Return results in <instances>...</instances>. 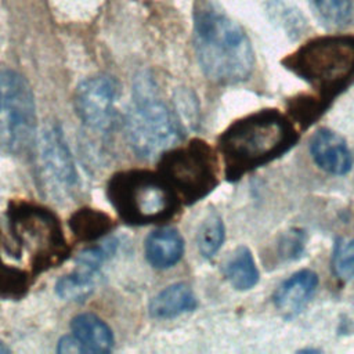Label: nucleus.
Returning a JSON list of instances; mask_svg holds the SVG:
<instances>
[{
  "label": "nucleus",
  "instance_id": "obj_1",
  "mask_svg": "<svg viewBox=\"0 0 354 354\" xmlns=\"http://www.w3.org/2000/svg\"><path fill=\"white\" fill-rule=\"evenodd\" d=\"M66 256L62 228L50 210L30 203L12 205L0 228V295L22 296L32 278Z\"/></svg>",
  "mask_w": 354,
  "mask_h": 354
},
{
  "label": "nucleus",
  "instance_id": "obj_2",
  "mask_svg": "<svg viewBox=\"0 0 354 354\" xmlns=\"http://www.w3.org/2000/svg\"><path fill=\"white\" fill-rule=\"evenodd\" d=\"M194 48L202 72L213 83H242L254 69V51L245 29L213 4L195 7Z\"/></svg>",
  "mask_w": 354,
  "mask_h": 354
},
{
  "label": "nucleus",
  "instance_id": "obj_3",
  "mask_svg": "<svg viewBox=\"0 0 354 354\" xmlns=\"http://www.w3.org/2000/svg\"><path fill=\"white\" fill-rule=\"evenodd\" d=\"M297 140L293 124L275 109H263L234 122L218 140L225 177L238 180L286 153Z\"/></svg>",
  "mask_w": 354,
  "mask_h": 354
},
{
  "label": "nucleus",
  "instance_id": "obj_4",
  "mask_svg": "<svg viewBox=\"0 0 354 354\" xmlns=\"http://www.w3.org/2000/svg\"><path fill=\"white\" fill-rule=\"evenodd\" d=\"M126 131L130 147L144 159L162 156L183 137L181 122L160 100L156 84L148 75L136 80Z\"/></svg>",
  "mask_w": 354,
  "mask_h": 354
},
{
  "label": "nucleus",
  "instance_id": "obj_5",
  "mask_svg": "<svg viewBox=\"0 0 354 354\" xmlns=\"http://www.w3.org/2000/svg\"><path fill=\"white\" fill-rule=\"evenodd\" d=\"M283 65L324 95H333L354 79V37H315L288 55Z\"/></svg>",
  "mask_w": 354,
  "mask_h": 354
},
{
  "label": "nucleus",
  "instance_id": "obj_6",
  "mask_svg": "<svg viewBox=\"0 0 354 354\" xmlns=\"http://www.w3.org/2000/svg\"><path fill=\"white\" fill-rule=\"evenodd\" d=\"M109 202L130 224H149L173 217L178 196L162 174L127 170L115 174L106 188Z\"/></svg>",
  "mask_w": 354,
  "mask_h": 354
},
{
  "label": "nucleus",
  "instance_id": "obj_7",
  "mask_svg": "<svg viewBox=\"0 0 354 354\" xmlns=\"http://www.w3.org/2000/svg\"><path fill=\"white\" fill-rule=\"evenodd\" d=\"M36 138V104L28 80L0 71V147L11 155L28 152Z\"/></svg>",
  "mask_w": 354,
  "mask_h": 354
},
{
  "label": "nucleus",
  "instance_id": "obj_8",
  "mask_svg": "<svg viewBox=\"0 0 354 354\" xmlns=\"http://www.w3.org/2000/svg\"><path fill=\"white\" fill-rule=\"evenodd\" d=\"M159 170L177 196L188 203L201 201L217 185L214 153L201 140L166 151L160 158Z\"/></svg>",
  "mask_w": 354,
  "mask_h": 354
},
{
  "label": "nucleus",
  "instance_id": "obj_9",
  "mask_svg": "<svg viewBox=\"0 0 354 354\" xmlns=\"http://www.w3.org/2000/svg\"><path fill=\"white\" fill-rule=\"evenodd\" d=\"M118 82L108 75H97L83 80L73 97L75 111L82 123L93 130L106 131L116 119Z\"/></svg>",
  "mask_w": 354,
  "mask_h": 354
},
{
  "label": "nucleus",
  "instance_id": "obj_10",
  "mask_svg": "<svg viewBox=\"0 0 354 354\" xmlns=\"http://www.w3.org/2000/svg\"><path fill=\"white\" fill-rule=\"evenodd\" d=\"M40 158L48 181L62 192L72 191L77 184V173L62 129L53 123L40 137Z\"/></svg>",
  "mask_w": 354,
  "mask_h": 354
},
{
  "label": "nucleus",
  "instance_id": "obj_11",
  "mask_svg": "<svg viewBox=\"0 0 354 354\" xmlns=\"http://www.w3.org/2000/svg\"><path fill=\"white\" fill-rule=\"evenodd\" d=\"M310 152L317 166L335 176L347 174L353 158L344 138L330 129L317 130L310 140Z\"/></svg>",
  "mask_w": 354,
  "mask_h": 354
},
{
  "label": "nucleus",
  "instance_id": "obj_12",
  "mask_svg": "<svg viewBox=\"0 0 354 354\" xmlns=\"http://www.w3.org/2000/svg\"><path fill=\"white\" fill-rule=\"evenodd\" d=\"M318 286V275L313 270H300L283 281L274 292L275 307L286 317L301 311Z\"/></svg>",
  "mask_w": 354,
  "mask_h": 354
},
{
  "label": "nucleus",
  "instance_id": "obj_13",
  "mask_svg": "<svg viewBox=\"0 0 354 354\" xmlns=\"http://www.w3.org/2000/svg\"><path fill=\"white\" fill-rule=\"evenodd\" d=\"M184 253V239L171 227H163L151 232L145 241V256L155 268H170L180 261Z\"/></svg>",
  "mask_w": 354,
  "mask_h": 354
},
{
  "label": "nucleus",
  "instance_id": "obj_14",
  "mask_svg": "<svg viewBox=\"0 0 354 354\" xmlns=\"http://www.w3.org/2000/svg\"><path fill=\"white\" fill-rule=\"evenodd\" d=\"M72 336L79 342L83 353H109L113 347V335L109 326L97 315L83 313L71 321Z\"/></svg>",
  "mask_w": 354,
  "mask_h": 354
},
{
  "label": "nucleus",
  "instance_id": "obj_15",
  "mask_svg": "<svg viewBox=\"0 0 354 354\" xmlns=\"http://www.w3.org/2000/svg\"><path fill=\"white\" fill-rule=\"evenodd\" d=\"M195 307L196 299L192 289L183 282H177L160 290L151 300L148 310L153 318L166 319L192 311Z\"/></svg>",
  "mask_w": 354,
  "mask_h": 354
},
{
  "label": "nucleus",
  "instance_id": "obj_16",
  "mask_svg": "<svg viewBox=\"0 0 354 354\" xmlns=\"http://www.w3.org/2000/svg\"><path fill=\"white\" fill-rule=\"evenodd\" d=\"M224 275L236 290H249L257 285L260 274L253 254L246 246L234 250L224 266Z\"/></svg>",
  "mask_w": 354,
  "mask_h": 354
},
{
  "label": "nucleus",
  "instance_id": "obj_17",
  "mask_svg": "<svg viewBox=\"0 0 354 354\" xmlns=\"http://www.w3.org/2000/svg\"><path fill=\"white\" fill-rule=\"evenodd\" d=\"M100 277V271L76 266L72 272L65 274L57 281L55 292L62 300L83 301L95 290Z\"/></svg>",
  "mask_w": 354,
  "mask_h": 354
},
{
  "label": "nucleus",
  "instance_id": "obj_18",
  "mask_svg": "<svg viewBox=\"0 0 354 354\" xmlns=\"http://www.w3.org/2000/svg\"><path fill=\"white\" fill-rule=\"evenodd\" d=\"M112 227L111 218L91 207L79 209L69 218V228L73 235L80 241H95L104 236Z\"/></svg>",
  "mask_w": 354,
  "mask_h": 354
},
{
  "label": "nucleus",
  "instance_id": "obj_19",
  "mask_svg": "<svg viewBox=\"0 0 354 354\" xmlns=\"http://www.w3.org/2000/svg\"><path fill=\"white\" fill-rule=\"evenodd\" d=\"M266 11L272 24L279 26L289 39H299L307 29V21L300 10L285 0H268Z\"/></svg>",
  "mask_w": 354,
  "mask_h": 354
},
{
  "label": "nucleus",
  "instance_id": "obj_20",
  "mask_svg": "<svg viewBox=\"0 0 354 354\" xmlns=\"http://www.w3.org/2000/svg\"><path fill=\"white\" fill-rule=\"evenodd\" d=\"M225 236L223 218L218 213L210 212L201 223L196 234V243L205 259L213 257L221 248Z\"/></svg>",
  "mask_w": 354,
  "mask_h": 354
},
{
  "label": "nucleus",
  "instance_id": "obj_21",
  "mask_svg": "<svg viewBox=\"0 0 354 354\" xmlns=\"http://www.w3.org/2000/svg\"><path fill=\"white\" fill-rule=\"evenodd\" d=\"M311 3L319 18L328 26H346L353 18V0H311Z\"/></svg>",
  "mask_w": 354,
  "mask_h": 354
},
{
  "label": "nucleus",
  "instance_id": "obj_22",
  "mask_svg": "<svg viewBox=\"0 0 354 354\" xmlns=\"http://www.w3.org/2000/svg\"><path fill=\"white\" fill-rule=\"evenodd\" d=\"M118 239L111 238L101 245L87 248L79 253V256L75 260V264L91 271H100L101 266L115 254V252L118 250Z\"/></svg>",
  "mask_w": 354,
  "mask_h": 354
},
{
  "label": "nucleus",
  "instance_id": "obj_23",
  "mask_svg": "<svg viewBox=\"0 0 354 354\" xmlns=\"http://www.w3.org/2000/svg\"><path fill=\"white\" fill-rule=\"evenodd\" d=\"M307 242V235L300 228H292L285 232L277 245V254L282 261H292L301 256Z\"/></svg>",
  "mask_w": 354,
  "mask_h": 354
},
{
  "label": "nucleus",
  "instance_id": "obj_24",
  "mask_svg": "<svg viewBox=\"0 0 354 354\" xmlns=\"http://www.w3.org/2000/svg\"><path fill=\"white\" fill-rule=\"evenodd\" d=\"M332 266L336 277L342 281L354 279V239L336 246Z\"/></svg>",
  "mask_w": 354,
  "mask_h": 354
},
{
  "label": "nucleus",
  "instance_id": "obj_25",
  "mask_svg": "<svg viewBox=\"0 0 354 354\" xmlns=\"http://www.w3.org/2000/svg\"><path fill=\"white\" fill-rule=\"evenodd\" d=\"M57 350H58V353H65V354L83 353L79 342L73 336H64L62 339H59Z\"/></svg>",
  "mask_w": 354,
  "mask_h": 354
},
{
  "label": "nucleus",
  "instance_id": "obj_26",
  "mask_svg": "<svg viewBox=\"0 0 354 354\" xmlns=\"http://www.w3.org/2000/svg\"><path fill=\"white\" fill-rule=\"evenodd\" d=\"M8 351V348L3 344V342L0 340V354H4V353H7Z\"/></svg>",
  "mask_w": 354,
  "mask_h": 354
}]
</instances>
